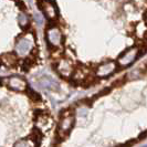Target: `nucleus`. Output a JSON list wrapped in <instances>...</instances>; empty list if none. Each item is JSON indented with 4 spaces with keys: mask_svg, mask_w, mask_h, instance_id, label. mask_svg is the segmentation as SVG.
<instances>
[{
    "mask_svg": "<svg viewBox=\"0 0 147 147\" xmlns=\"http://www.w3.org/2000/svg\"><path fill=\"white\" fill-rule=\"evenodd\" d=\"M1 60H2V63L8 67H16L19 63L18 57L13 53H3L1 55Z\"/></svg>",
    "mask_w": 147,
    "mask_h": 147,
    "instance_id": "obj_1",
    "label": "nucleus"
},
{
    "mask_svg": "<svg viewBox=\"0 0 147 147\" xmlns=\"http://www.w3.org/2000/svg\"><path fill=\"white\" fill-rule=\"evenodd\" d=\"M37 59V55L33 57V53H31V55L28 57L27 59L24 60V63H23V70H29L30 67H32V65L34 64Z\"/></svg>",
    "mask_w": 147,
    "mask_h": 147,
    "instance_id": "obj_2",
    "label": "nucleus"
},
{
    "mask_svg": "<svg viewBox=\"0 0 147 147\" xmlns=\"http://www.w3.org/2000/svg\"><path fill=\"white\" fill-rule=\"evenodd\" d=\"M27 93H28V96H29L32 101H34V102H37V101H40V100H41V96L39 95L37 92H33L32 90H28Z\"/></svg>",
    "mask_w": 147,
    "mask_h": 147,
    "instance_id": "obj_3",
    "label": "nucleus"
},
{
    "mask_svg": "<svg viewBox=\"0 0 147 147\" xmlns=\"http://www.w3.org/2000/svg\"><path fill=\"white\" fill-rule=\"evenodd\" d=\"M136 140H127L125 144H123V145H121L119 147H132L133 145H135L136 144Z\"/></svg>",
    "mask_w": 147,
    "mask_h": 147,
    "instance_id": "obj_4",
    "label": "nucleus"
},
{
    "mask_svg": "<svg viewBox=\"0 0 147 147\" xmlns=\"http://www.w3.org/2000/svg\"><path fill=\"white\" fill-rule=\"evenodd\" d=\"M147 137V131H145V132H143L142 134H140V136H138V140H145Z\"/></svg>",
    "mask_w": 147,
    "mask_h": 147,
    "instance_id": "obj_5",
    "label": "nucleus"
}]
</instances>
